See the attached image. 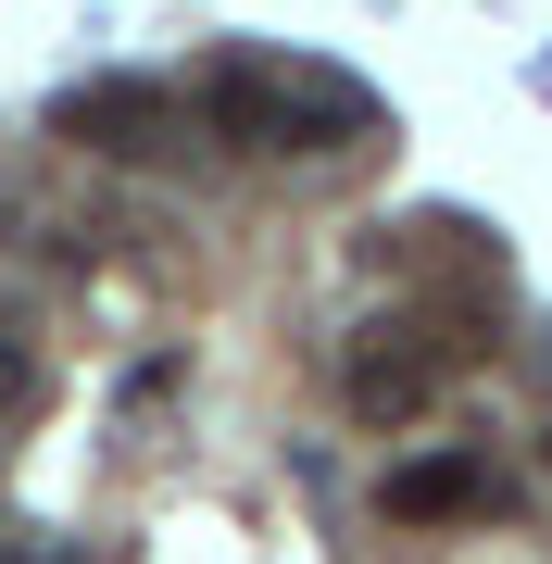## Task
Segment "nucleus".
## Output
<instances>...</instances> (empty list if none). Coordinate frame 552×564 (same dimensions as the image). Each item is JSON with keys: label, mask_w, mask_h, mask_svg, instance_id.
<instances>
[{"label": "nucleus", "mask_w": 552, "mask_h": 564, "mask_svg": "<svg viewBox=\"0 0 552 564\" xmlns=\"http://www.w3.org/2000/svg\"><path fill=\"white\" fill-rule=\"evenodd\" d=\"M465 351H477V339H440V326H365V339L339 351V389H351L365 426H402V414L440 402V377H452Z\"/></svg>", "instance_id": "obj_2"}, {"label": "nucleus", "mask_w": 552, "mask_h": 564, "mask_svg": "<svg viewBox=\"0 0 552 564\" xmlns=\"http://www.w3.org/2000/svg\"><path fill=\"white\" fill-rule=\"evenodd\" d=\"M202 113H214V139H239V151H365L389 126L377 88L339 76V63H314V51H239V63H214Z\"/></svg>", "instance_id": "obj_1"}, {"label": "nucleus", "mask_w": 552, "mask_h": 564, "mask_svg": "<svg viewBox=\"0 0 552 564\" xmlns=\"http://www.w3.org/2000/svg\"><path fill=\"white\" fill-rule=\"evenodd\" d=\"M164 126H176V101H164L151 76H88V88H63V101H51V139H76V151H113V163L164 151Z\"/></svg>", "instance_id": "obj_3"}, {"label": "nucleus", "mask_w": 552, "mask_h": 564, "mask_svg": "<svg viewBox=\"0 0 552 564\" xmlns=\"http://www.w3.org/2000/svg\"><path fill=\"white\" fill-rule=\"evenodd\" d=\"M25 402H39V364H25V351H13V339H0V426H13V414H25Z\"/></svg>", "instance_id": "obj_5"}, {"label": "nucleus", "mask_w": 552, "mask_h": 564, "mask_svg": "<svg viewBox=\"0 0 552 564\" xmlns=\"http://www.w3.org/2000/svg\"><path fill=\"white\" fill-rule=\"evenodd\" d=\"M402 527H440V514H490V464L477 452H427V464H402V477L377 489Z\"/></svg>", "instance_id": "obj_4"}]
</instances>
